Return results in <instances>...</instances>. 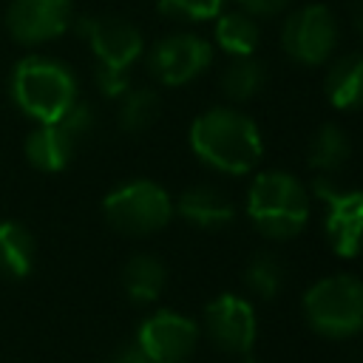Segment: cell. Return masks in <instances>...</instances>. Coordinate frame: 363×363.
Returning a JSON list of instances; mask_svg holds the SVG:
<instances>
[{"label":"cell","mask_w":363,"mask_h":363,"mask_svg":"<svg viewBox=\"0 0 363 363\" xmlns=\"http://www.w3.org/2000/svg\"><path fill=\"white\" fill-rule=\"evenodd\" d=\"M190 147L207 167L241 176L261 162L264 145L258 125L235 108H210L190 125Z\"/></svg>","instance_id":"cell-1"},{"label":"cell","mask_w":363,"mask_h":363,"mask_svg":"<svg viewBox=\"0 0 363 363\" xmlns=\"http://www.w3.org/2000/svg\"><path fill=\"white\" fill-rule=\"evenodd\" d=\"M247 216L272 241L295 238L309 221V193L286 170H264L247 193Z\"/></svg>","instance_id":"cell-2"},{"label":"cell","mask_w":363,"mask_h":363,"mask_svg":"<svg viewBox=\"0 0 363 363\" xmlns=\"http://www.w3.org/2000/svg\"><path fill=\"white\" fill-rule=\"evenodd\" d=\"M11 96L17 108L40 125L57 122L77 105V79L57 60L26 57L11 74Z\"/></svg>","instance_id":"cell-3"},{"label":"cell","mask_w":363,"mask_h":363,"mask_svg":"<svg viewBox=\"0 0 363 363\" xmlns=\"http://www.w3.org/2000/svg\"><path fill=\"white\" fill-rule=\"evenodd\" d=\"M303 318L323 337H352L363 332V278L329 275L312 284L303 295Z\"/></svg>","instance_id":"cell-4"},{"label":"cell","mask_w":363,"mask_h":363,"mask_svg":"<svg viewBox=\"0 0 363 363\" xmlns=\"http://www.w3.org/2000/svg\"><path fill=\"white\" fill-rule=\"evenodd\" d=\"M79 31L96 57L99 88L105 96H122L128 91V68L142 54V34L122 17H85Z\"/></svg>","instance_id":"cell-5"},{"label":"cell","mask_w":363,"mask_h":363,"mask_svg":"<svg viewBox=\"0 0 363 363\" xmlns=\"http://www.w3.org/2000/svg\"><path fill=\"white\" fill-rule=\"evenodd\" d=\"M102 213L116 233L150 235L167 227V221L173 218V201L156 182L133 179L105 196Z\"/></svg>","instance_id":"cell-6"},{"label":"cell","mask_w":363,"mask_h":363,"mask_svg":"<svg viewBox=\"0 0 363 363\" xmlns=\"http://www.w3.org/2000/svg\"><path fill=\"white\" fill-rule=\"evenodd\" d=\"M281 45L286 57H292L301 65H320L332 57L337 45V20L335 14L320 6H301L295 9L281 28Z\"/></svg>","instance_id":"cell-7"},{"label":"cell","mask_w":363,"mask_h":363,"mask_svg":"<svg viewBox=\"0 0 363 363\" xmlns=\"http://www.w3.org/2000/svg\"><path fill=\"white\" fill-rule=\"evenodd\" d=\"M91 122H94L91 108L85 102H77L62 119L43 122L37 130L28 133V139H26V159L37 170H43V173L62 170L71 162L79 139L91 130Z\"/></svg>","instance_id":"cell-8"},{"label":"cell","mask_w":363,"mask_h":363,"mask_svg":"<svg viewBox=\"0 0 363 363\" xmlns=\"http://www.w3.org/2000/svg\"><path fill=\"white\" fill-rule=\"evenodd\" d=\"M315 193L326 201V241L329 247L343 255L354 258L363 252V193L360 190H340L332 179L318 176Z\"/></svg>","instance_id":"cell-9"},{"label":"cell","mask_w":363,"mask_h":363,"mask_svg":"<svg viewBox=\"0 0 363 363\" xmlns=\"http://www.w3.org/2000/svg\"><path fill=\"white\" fill-rule=\"evenodd\" d=\"M204 332L216 349L227 354H250L258 335V318L252 303L233 292L213 298L204 306Z\"/></svg>","instance_id":"cell-10"},{"label":"cell","mask_w":363,"mask_h":363,"mask_svg":"<svg viewBox=\"0 0 363 363\" xmlns=\"http://www.w3.org/2000/svg\"><path fill=\"white\" fill-rule=\"evenodd\" d=\"M210 62H213L210 43L190 31H176L162 37L147 54V68L162 85H184L196 79Z\"/></svg>","instance_id":"cell-11"},{"label":"cell","mask_w":363,"mask_h":363,"mask_svg":"<svg viewBox=\"0 0 363 363\" xmlns=\"http://www.w3.org/2000/svg\"><path fill=\"white\" fill-rule=\"evenodd\" d=\"M136 343L156 363H184L199 346V326L187 315L159 309L142 320Z\"/></svg>","instance_id":"cell-12"},{"label":"cell","mask_w":363,"mask_h":363,"mask_svg":"<svg viewBox=\"0 0 363 363\" xmlns=\"http://www.w3.org/2000/svg\"><path fill=\"white\" fill-rule=\"evenodd\" d=\"M74 20L71 0H14L6 14L9 34L23 45H40L68 31Z\"/></svg>","instance_id":"cell-13"},{"label":"cell","mask_w":363,"mask_h":363,"mask_svg":"<svg viewBox=\"0 0 363 363\" xmlns=\"http://www.w3.org/2000/svg\"><path fill=\"white\" fill-rule=\"evenodd\" d=\"M184 221L201 230H221L233 221V201L224 190L213 184H193L187 187L179 201L173 204Z\"/></svg>","instance_id":"cell-14"},{"label":"cell","mask_w":363,"mask_h":363,"mask_svg":"<svg viewBox=\"0 0 363 363\" xmlns=\"http://www.w3.org/2000/svg\"><path fill=\"white\" fill-rule=\"evenodd\" d=\"M326 99L340 111L363 108V54H343L326 74Z\"/></svg>","instance_id":"cell-15"},{"label":"cell","mask_w":363,"mask_h":363,"mask_svg":"<svg viewBox=\"0 0 363 363\" xmlns=\"http://www.w3.org/2000/svg\"><path fill=\"white\" fill-rule=\"evenodd\" d=\"M352 156V145H349V136L340 125L335 122H326L315 130L312 142H309V150H306V159H309V167L318 173V176H326L332 179L337 170H343V164L349 162Z\"/></svg>","instance_id":"cell-16"},{"label":"cell","mask_w":363,"mask_h":363,"mask_svg":"<svg viewBox=\"0 0 363 363\" xmlns=\"http://www.w3.org/2000/svg\"><path fill=\"white\" fill-rule=\"evenodd\" d=\"M34 267V235L20 221H0V275L26 278Z\"/></svg>","instance_id":"cell-17"},{"label":"cell","mask_w":363,"mask_h":363,"mask_svg":"<svg viewBox=\"0 0 363 363\" xmlns=\"http://www.w3.org/2000/svg\"><path fill=\"white\" fill-rule=\"evenodd\" d=\"M164 278H167L164 264L153 255H145V252L133 255L122 269V286H125L128 298L136 301V303L156 301L164 289Z\"/></svg>","instance_id":"cell-18"},{"label":"cell","mask_w":363,"mask_h":363,"mask_svg":"<svg viewBox=\"0 0 363 363\" xmlns=\"http://www.w3.org/2000/svg\"><path fill=\"white\" fill-rule=\"evenodd\" d=\"M261 40L255 17L244 11H227L216 17V43L230 57H250Z\"/></svg>","instance_id":"cell-19"},{"label":"cell","mask_w":363,"mask_h":363,"mask_svg":"<svg viewBox=\"0 0 363 363\" xmlns=\"http://www.w3.org/2000/svg\"><path fill=\"white\" fill-rule=\"evenodd\" d=\"M264 85V65L250 54V57H233L227 68L221 71V91L233 102H247L252 99Z\"/></svg>","instance_id":"cell-20"},{"label":"cell","mask_w":363,"mask_h":363,"mask_svg":"<svg viewBox=\"0 0 363 363\" xmlns=\"http://www.w3.org/2000/svg\"><path fill=\"white\" fill-rule=\"evenodd\" d=\"M162 111V99L153 88H128L122 94L119 105V128L128 133H142L147 130Z\"/></svg>","instance_id":"cell-21"},{"label":"cell","mask_w":363,"mask_h":363,"mask_svg":"<svg viewBox=\"0 0 363 363\" xmlns=\"http://www.w3.org/2000/svg\"><path fill=\"white\" fill-rule=\"evenodd\" d=\"M284 278H286V269H284V261L275 255V252H255L247 267H244V284L252 295L269 301L281 292L284 286Z\"/></svg>","instance_id":"cell-22"},{"label":"cell","mask_w":363,"mask_h":363,"mask_svg":"<svg viewBox=\"0 0 363 363\" xmlns=\"http://www.w3.org/2000/svg\"><path fill=\"white\" fill-rule=\"evenodd\" d=\"M162 17L184 20V23H204L221 14L224 0H159L156 3Z\"/></svg>","instance_id":"cell-23"},{"label":"cell","mask_w":363,"mask_h":363,"mask_svg":"<svg viewBox=\"0 0 363 363\" xmlns=\"http://www.w3.org/2000/svg\"><path fill=\"white\" fill-rule=\"evenodd\" d=\"M289 0H238L241 11L250 14V17H272L278 11L286 9Z\"/></svg>","instance_id":"cell-24"},{"label":"cell","mask_w":363,"mask_h":363,"mask_svg":"<svg viewBox=\"0 0 363 363\" xmlns=\"http://www.w3.org/2000/svg\"><path fill=\"white\" fill-rule=\"evenodd\" d=\"M113 363H156V360H153L150 354H145V352L139 349V343H130V346H122V349L116 352Z\"/></svg>","instance_id":"cell-25"},{"label":"cell","mask_w":363,"mask_h":363,"mask_svg":"<svg viewBox=\"0 0 363 363\" xmlns=\"http://www.w3.org/2000/svg\"><path fill=\"white\" fill-rule=\"evenodd\" d=\"M352 20H354L357 31L363 34V0H352Z\"/></svg>","instance_id":"cell-26"},{"label":"cell","mask_w":363,"mask_h":363,"mask_svg":"<svg viewBox=\"0 0 363 363\" xmlns=\"http://www.w3.org/2000/svg\"><path fill=\"white\" fill-rule=\"evenodd\" d=\"M241 363H255V360H252V357H244V360H241Z\"/></svg>","instance_id":"cell-27"}]
</instances>
